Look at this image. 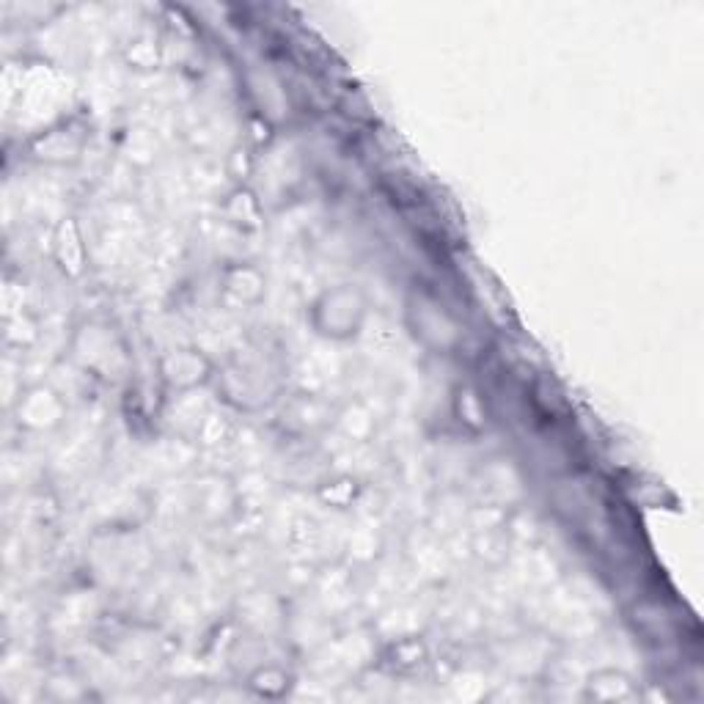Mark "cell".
<instances>
[{"label":"cell","mask_w":704,"mask_h":704,"mask_svg":"<svg viewBox=\"0 0 704 704\" xmlns=\"http://www.w3.org/2000/svg\"><path fill=\"white\" fill-rule=\"evenodd\" d=\"M586 696L600 699V702H630V699H636L638 691L622 671H600L586 685Z\"/></svg>","instance_id":"obj_1"}]
</instances>
